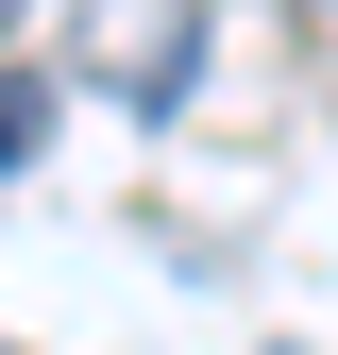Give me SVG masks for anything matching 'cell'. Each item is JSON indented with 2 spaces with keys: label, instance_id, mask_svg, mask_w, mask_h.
<instances>
[{
  "label": "cell",
  "instance_id": "1",
  "mask_svg": "<svg viewBox=\"0 0 338 355\" xmlns=\"http://www.w3.org/2000/svg\"><path fill=\"white\" fill-rule=\"evenodd\" d=\"M186 68H203V0H136V17H118V51H102L118 102H169Z\"/></svg>",
  "mask_w": 338,
  "mask_h": 355
},
{
  "label": "cell",
  "instance_id": "2",
  "mask_svg": "<svg viewBox=\"0 0 338 355\" xmlns=\"http://www.w3.org/2000/svg\"><path fill=\"white\" fill-rule=\"evenodd\" d=\"M34 136H51V85H34V68H17V85H0V169H17Z\"/></svg>",
  "mask_w": 338,
  "mask_h": 355
},
{
  "label": "cell",
  "instance_id": "3",
  "mask_svg": "<svg viewBox=\"0 0 338 355\" xmlns=\"http://www.w3.org/2000/svg\"><path fill=\"white\" fill-rule=\"evenodd\" d=\"M0 17H17V0H0Z\"/></svg>",
  "mask_w": 338,
  "mask_h": 355
}]
</instances>
